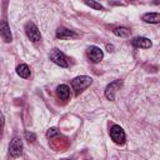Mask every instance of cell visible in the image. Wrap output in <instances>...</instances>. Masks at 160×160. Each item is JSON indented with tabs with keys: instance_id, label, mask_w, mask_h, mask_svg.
Masks as SVG:
<instances>
[{
	"instance_id": "obj_18",
	"label": "cell",
	"mask_w": 160,
	"mask_h": 160,
	"mask_svg": "<svg viewBox=\"0 0 160 160\" xmlns=\"http://www.w3.org/2000/svg\"><path fill=\"white\" fill-rule=\"evenodd\" d=\"M4 125V118H2V114L0 112V126H2Z\"/></svg>"
},
{
	"instance_id": "obj_7",
	"label": "cell",
	"mask_w": 160,
	"mask_h": 160,
	"mask_svg": "<svg viewBox=\"0 0 160 160\" xmlns=\"http://www.w3.org/2000/svg\"><path fill=\"white\" fill-rule=\"evenodd\" d=\"M9 151L12 156H19L21 155L22 152V141L20 138H14L10 142V146H9Z\"/></svg>"
},
{
	"instance_id": "obj_10",
	"label": "cell",
	"mask_w": 160,
	"mask_h": 160,
	"mask_svg": "<svg viewBox=\"0 0 160 160\" xmlns=\"http://www.w3.org/2000/svg\"><path fill=\"white\" fill-rule=\"evenodd\" d=\"M56 38L61 39V40H68V39H71V38H76V34L74 31L66 29V28H60L56 31Z\"/></svg>"
},
{
	"instance_id": "obj_11",
	"label": "cell",
	"mask_w": 160,
	"mask_h": 160,
	"mask_svg": "<svg viewBox=\"0 0 160 160\" xmlns=\"http://www.w3.org/2000/svg\"><path fill=\"white\" fill-rule=\"evenodd\" d=\"M56 92H58V95H59V98H60L61 100H68L69 96H70V89H69V86L65 85V84L59 85L58 89H56Z\"/></svg>"
},
{
	"instance_id": "obj_5",
	"label": "cell",
	"mask_w": 160,
	"mask_h": 160,
	"mask_svg": "<svg viewBox=\"0 0 160 160\" xmlns=\"http://www.w3.org/2000/svg\"><path fill=\"white\" fill-rule=\"evenodd\" d=\"M86 54H88V58L90 59V61H91V62H95V64H96V62H100V61L102 60V58H104L102 50H101L100 48L95 46V45L89 46Z\"/></svg>"
},
{
	"instance_id": "obj_17",
	"label": "cell",
	"mask_w": 160,
	"mask_h": 160,
	"mask_svg": "<svg viewBox=\"0 0 160 160\" xmlns=\"http://www.w3.org/2000/svg\"><path fill=\"white\" fill-rule=\"evenodd\" d=\"M25 139L29 141V142H34L36 140V135L34 132H30V131H25Z\"/></svg>"
},
{
	"instance_id": "obj_15",
	"label": "cell",
	"mask_w": 160,
	"mask_h": 160,
	"mask_svg": "<svg viewBox=\"0 0 160 160\" xmlns=\"http://www.w3.org/2000/svg\"><path fill=\"white\" fill-rule=\"evenodd\" d=\"M85 4L90 8H92L94 10H104V6L100 5L99 2H96L95 0H85Z\"/></svg>"
},
{
	"instance_id": "obj_4",
	"label": "cell",
	"mask_w": 160,
	"mask_h": 160,
	"mask_svg": "<svg viewBox=\"0 0 160 160\" xmlns=\"http://www.w3.org/2000/svg\"><path fill=\"white\" fill-rule=\"evenodd\" d=\"M25 32H26L28 38H29L32 42H38V41H40V39H41L40 31H39L38 26H36L32 21L26 22V25H25Z\"/></svg>"
},
{
	"instance_id": "obj_16",
	"label": "cell",
	"mask_w": 160,
	"mask_h": 160,
	"mask_svg": "<svg viewBox=\"0 0 160 160\" xmlns=\"http://www.w3.org/2000/svg\"><path fill=\"white\" fill-rule=\"evenodd\" d=\"M58 134H59V130H58L56 128H50V129H48V131H46V138H48V139H51V138L56 136Z\"/></svg>"
},
{
	"instance_id": "obj_1",
	"label": "cell",
	"mask_w": 160,
	"mask_h": 160,
	"mask_svg": "<svg viewBox=\"0 0 160 160\" xmlns=\"http://www.w3.org/2000/svg\"><path fill=\"white\" fill-rule=\"evenodd\" d=\"M92 82V79L90 76H85V75H81V76H76L71 80V86H72V90H75V94H80L81 91H84L86 88H89Z\"/></svg>"
},
{
	"instance_id": "obj_12",
	"label": "cell",
	"mask_w": 160,
	"mask_h": 160,
	"mask_svg": "<svg viewBox=\"0 0 160 160\" xmlns=\"http://www.w3.org/2000/svg\"><path fill=\"white\" fill-rule=\"evenodd\" d=\"M142 20L145 22H151V24H158L160 21V15L159 12H148L142 15Z\"/></svg>"
},
{
	"instance_id": "obj_3",
	"label": "cell",
	"mask_w": 160,
	"mask_h": 160,
	"mask_svg": "<svg viewBox=\"0 0 160 160\" xmlns=\"http://www.w3.org/2000/svg\"><path fill=\"white\" fill-rule=\"evenodd\" d=\"M110 136L112 139V141L118 145H122L125 144V140H126V136H125V132L124 130L119 126V125H112L110 128Z\"/></svg>"
},
{
	"instance_id": "obj_2",
	"label": "cell",
	"mask_w": 160,
	"mask_h": 160,
	"mask_svg": "<svg viewBox=\"0 0 160 160\" xmlns=\"http://www.w3.org/2000/svg\"><path fill=\"white\" fill-rule=\"evenodd\" d=\"M49 58L52 62H55L56 65L61 66V68H68L69 66V62H68V59L65 56L64 52H61L59 49L54 48L50 50V54H49Z\"/></svg>"
},
{
	"instance_id": "obj_14",
	"label": "cell",
	"mask_w": 160,
	"mask_h": 160,
	"mask_svg": "<svg viewBox=\"0 0 160 160\" xmlns=\"http://www.w3.org/2000/svg\"><path fill=\"white\" fill-rule=\"evenodd\" d=\"M112 32H114L116 36H120V38H126V36H129L130 30H129L128 28H125V26H119V28H115V29L112 30Z\"/></svg>"
},
{
	"instance_id": "obj_19",
	"label": "cell",
	"mask_w": 160,
	"mask_h": 160,
	"mask_svg": "<svg viewBox=\"0 0 160 160\" xmlns=\"http://www.w3.org/2000/svg\"><path fill=\"white\" fill-rule=\"evenodd\" d=\"M106 49H108V51H112V46H110V45H108Z\"/></svg>"
},
{
	"instance_id": "obj_6",
	"label": "cell",
	"mask_w": 160,
	"mask_h": 160,
	"mask_svg": "<svg viewBox=\"0 0 160 160\" xmlns=\"http://www.w3.org/2000/svg\"><path fill=\"white\" fill-rule=\"evenodd\" d=\"M121 85H122V81L121 80H115V81L110 82L106 86V89H105V96H106V99L110 100V101L115 100V94L121 88Z\"/></svg>"
},
{
	"instance_id": "obj_9",
	"label": "cell",
	"mask_w": 160,
	"mask_h": 160,
	"mask_svg": "<svg viewBox=\"0 0 160 160\" xmlns=\"http://www.w3.org/2000/svg\"><path fill=\"white\" fill-rule=\"evenodd\" d=\"M132 45L136 48H142V49H149L151 48L152 42L148 39V38H142V36H138L135 39H132Z\"/></svg>"
},
{
	"instance_id": "obj_13",
	"label": "cell",
	"mask_w": 160,
	"mask_h": 160,
	"mask_svg": "<svg viewBox=\"0 0 160 160\" xmlns=\"http://www.w3.org/2000/svg\"><path fill=\"white\" fill-rule=\"evenodd\" d=\"M16 72H18V75H19L20 78H22V79H28V78L30 76V69H29V66H28L26 64H20V65L16 68Z\"/></svg>"
},
{
	"instance_id": "obj_8",
	"label": "cell",
	"mask_w": 160,
	"mask_h": 160,
	"mask_svg": "<svg viewBox=\"0 0 160 160\" xmlns=\"http://www.w3.org/2000/svg\"><path fill=\"white\" fill-rule=\"evenodd\" d=\"M0 34L2 36V39L5 40V42H11L12 40V36H11V31H10V28L8 25L6 21H0Z\"/></svg>"
}]
</instances>
